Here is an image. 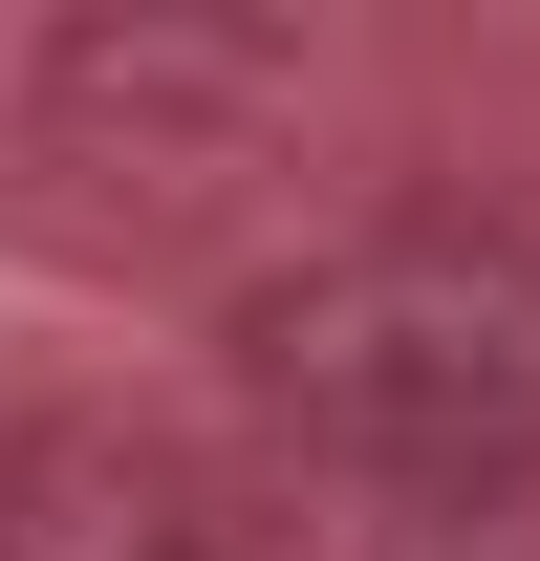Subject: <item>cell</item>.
Returning <instances> with one entry per match:
<instances>
[{
    "label": "cell",
    "mask_w": 540,
    "mask_h": 561,
    "mask_svg": "<svg viewBox=\"0 0 540 561\" xmlns=\"http://www.w3.org/2000/svg\"><path fill=\"white\" fill-rule=\"evenodd\" d=\"M260 389L303 454H346L390 496H497V476H540V260L346 238L260 302Z\"/></svg>",
    "instance_id": "cell-1"
},
{
    "label": "cell",
    "mask_w": 540,
    "mask_h": 561,
    "mask_svg": "<svg viewBox=\"0 0 540 561\" xmlns=\"http://www.w3.org/2000/svg\"><path fill=\"white\" fill-rule=\"evenodd\" d=\"M0 561H195V496L109 432H22L0 454Z\"/></svg>",
    "instance_id": "cell-2"
}]
</instances>
